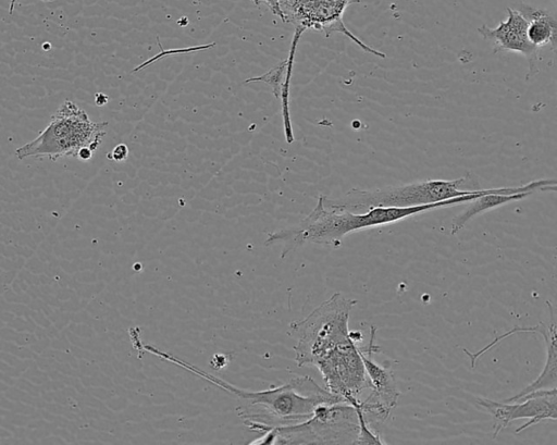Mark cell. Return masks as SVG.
<instances>
[{"instance_id": "14", "label": "cell", "mask_w": 557, "mask_h": 445, "mask_svg": "<svg viewBox=\"0 0 557 445\" xmlns=\"http://www.w3.org/2000/svg\"><path fill=\"white\" fill-rule=\"evenodd\" d=\"M518 11L528 22L527 34L533 46L541 49L550 46L556 49L557 22L547 11L533 8L528 4H520Z\"/></svg>"}, {"instance_id": "11", "label": "cell", "mask_w": 557, "mask_h": 445, "mask_svg": "<svg viewBox=\"0 0 557 445\" xmlns=\"http://www.w3.org/2000/svg\"><path fill=\"white\" fill-rule=\"evenodd\" d=\"M374 338L375 326L371 325L369 344L364 347L358 346L369 380V388L371 390V393L364 400L379 404L391 412L397 405L400 392L393 371L382 367L372 359V355L380 351V347L374 344Z\"/></svg>"}, {"instance_id": "2", "label": "cell", "mask_w": 557, "mask_h": 445, "mask_svg": "<svg viewBox=\"0 0 557 445\" xmlns=\"http://www.w3.org/2000/svg\"><path fill=\"white\" fill-rule=\"evenodd\" d=\"M517 191V186L484 188L476 189L472 194L432 203L411 207H373L363 212L339 208L332 203L327 197L320 195L315 207L305 219L293 227L270 233L264 240V245L282 244L281 258L283 259L290 251L309 243L338 247L347 234L356 231L386 225L443 207L470 202L485 194H515Z\"/></svg>"}, {"instance_id": "7", "label": "cell", "mask_w": 557, "mask_h": 445, "mask_svg": "<svg viewBox=\"0 0 557 445\" xmlns=\"http://www.w3.org/2000/svg\"><path fill=\"white\" fill-rule=\"evenodd\" d=\"M360 0H280L281 20L292 24L295 30H314L330 37L333 33H341L361 50L379 58L386 54L363 42L344 23L346 9Z\"/></svg>"}, {"instance_id": "9", "label": "cell", "mask_w": 557, "mask_h": 445, "mask_svg": "<svg viewBox=\"0 0 557 445\" xmlns=\"http://www.w3.org/2000/svg\"><path fill=\"white\" fill-rule=\"evenodd\" d=\"M476 404L492 416L493 437L513 420L529 419L516 429V433H519L540 421L556 420L557 388L536 390L513 401H495L480 397L476 398Z\"/></svg>"}, {"instance_id": "1", "label": "cell", "mask_w": 557, "mask_h": 445, "mask_svg": "<svg viewBox=\"0 0 557 445\" xmlns=\"http://www.w3.org/2000/svg\"><path fill=\"white\" fill-rule=\"evenodd\" d=\"M128 333L136 350L154 355L236 396L243 403L236 408L237 416L250 431L257 433L301 422L322 404L344 401L326 388H322L309 375H295L286 383L269 390H243L153 345L144 344L138 327H131Z\"/></svg>"}, {"instance_id": "17", "label": "cell", "mask_w": 557, "mask_h": 445, "mask_svg": "<svg viewBox=\"0 0 557 445\" xmlns=\"http://www.w3.org/2000/svg\"><path fill=\"white\" fill-rule=\"evenodd\" d=\"M257 5H265L273 15L281 18L280 0H251Z\"/></svg>"}, {"instance_id": "8", "label": "cell", "mask_w": 557, "mask_h": 445, "mask_svg": "<svg viewBox=\"0 0 557 445\" xmlns=\"http://www.w3.org/2000/svg\"><path fill=\"white\" fill-rule=\"evenodd\" d=\"M314 367L326 390L350 405L370 387L357 342L352 338L327 353Z\"/></svg>"}, {"instance_id": "16", "label": "cell", "mask_w": 557, "mask_h": 445, "mask_svg": "<svg viewBox=\"0 0 557 445\" xmlns=\"http://www.w3.org/2000/svg\"><path fill=\"white\" fill-rule=\"evenodd\" d=\"M128 156V147L125 144L116 145L108 154L107 158L111 161L121 162Z\"/></svg>"}, {"instance_id": "4", "label": "cell", "mask_w": 557, "mask_h": 445, "mask_svg": "<svg viewBox=\"0 0 557 445\" xmlns=\"http://www.w3.org/2000/svg\"><path fill=\"white\" fill-rule=\"evenodd\" d=\"M357 299L333 294L307 317L290 322L288 335L295 339L298 367L314 366L327 353L351 339L349 314Z\"/></svg>"}, {"instance_id": "10", "label": "cell", "mask_w": 557, "mask_h": 445, "mask_svg": "<svg viewBox=\"0 0 557 445\" xmlns=\"http://www.w3.org/2000/svg\"><path fill=\"white\" fill-rule=\"evenodd\" d=\"M507 18L492 28L482 25L478 33L493 44V52L512 51L523 54L529 64L527 79L539 72V51L528 38V22L516 9L507 8Z\"/></svg>"}, {"instance_id": "18", "label": "cell", "mask_w": 557, "mask_h": 445, "mask_svg": "<svg viewBox=\"0 0 557 445\" xmlns=\"http://www.w3.org/2000/svg\"><path fill=\"white\" fill-rule=\"evenodd\" d=\"M108 100H109V99H108V96H106V95H103V94H101V92H99V94H97V95L95 96V102H96L98 106H100V107H101V106H103V104H106V103L108 102Z\"/></svg>"}, {"instance_id": "13", "label": "cell", "mask_w": 557, "mask_h": 445, "mask_svg": "<svg viewBox=\"0 0 557 445\" xmlns=\"http://www.w3.org/2000/svg\"><path fill=\"white\" fill-rule=\"evenodd\" d=\"M546 304L550 311V322L548 324H545L544 322H540L539 324H536V334L543 336L546 347V360L544 363V368L541 371L540 375L533 382H531L516 395L505 399V401H513L519 397L531 392H534L536 390L556 387L557 348L555 310L549 301H547Z\"/></svg>"}, {"instance_id": "19", "label": "cell", "mask_w": 557, "mask_h": 445, "mask_svg": "<svg viewBox=\"0 0 557 445\" xmlns=\"http://www.w3.org/2000/svg\"><path fill=\"white\" fill-rule=\"evenodd\" d=\"M11 1V5H10V13L13 12V8H14V4L17 0H10ZM44 1H51V0H44Z\"/></svg>"}, {"instance_id": "3", "label": "cell", "mask_w": 557, "mask_h": 445, "mask_svg": "<svg viewBox=\"0 0 557 445\" xmlns=\"http://www.w3.org/2000/svg\"><path fill=\"white\" fill-rule=\"evenodd\" d=\"M108 122H92L85 110L65 100L51 115L50 122L29 143L16 148L18 160L47 158L57 161L63 157L78 158L82 150L95 152L107 134Z\"/></svg>"}, {"instance_id": "6", "label": "cell", "mask_w": 557, "mask_h": 445, "mask_svg": "<svg viewBox=\"0 0 557 445\" xmlns=\"http://www.w3.org/2000/svg\"><path fill=\"white\" fill-rule=\"evenodd\" d=\"M468 177L456 180H428L375 189L352 188L344 197L333 200L335 206L350 211H364L373 207H411L437 202L474 193L461 189Z\"/></svg>"}, {"instance_id": "5", "label": "cell", "mask_w": 557, "mask_h": 445, "mask_svg": "<svg viewBox=\"0 0 557 445\" xmlns=\"http://www.w3.org/2000/svg\"><path fill=\"white\" fill-rule=\"evenodd\" d=\"M359 432L355 407L346 401L322 404L306 420L269 429L250 444H352Z\"/></svg>"}, {"instance_id": "12", "label": "cell", "mask_w": 557, "mask_h": 445, "mask_svg": "<svg viewBox=\"0 0 557 445\" xmlns=\"http://www.w3.org/2000/svg\"><path fill=\"white\" fill-rule=\"evenodd\" d=\"M302 33L295 30L293 40L290 42V49L286 59L282 60L276 66L272 67L265 74L260 76L247 78L245 83L260 82L265 83L272 89L273 95L281 99L282 102V113H283V123L290 124V113H289V86L290 78L293 74V65L295 53L297 49L298 41L301 37Z\"/></svg>"}, {"instance_id": "15", "label": "cell", "mask_w": 557, "mask_h": 445, "mask_svg": "<svg viewBox=\"0 0 557 445\" xmlns=\"http://www.w3.org/2000/svg\"><path fill=\"white\" fill-rule=\"evenodd\" d=\"M533 193L523 191L515 194L491 193L482 195L470 201L469 206L451 221L450 235L457 234L471 219L485 211L503 205L521 200Z\"/></svg>"}]
</instances>
